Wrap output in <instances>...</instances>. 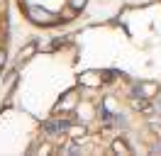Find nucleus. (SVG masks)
Instances as JSON below:
<instances>
[{"instance_id": "1", "label": "nucleus", "mask_w": 161, "mask_h": 156, "mask_svg": "<svg viewBox=\"0 0 161 156\" xmlns=\"http://www.w3.org/2000/svg\"><path fill=\"white\" fill-rule=\"evenodd\" d=\"M30 15L34 22H44V25H49V22H54V17H51L47 10H42V8H30Z\"/></svg>"}, {"instance_id": "2", "label": "nucleus", "mask_w": 161, "mask_h": 156, "mask_svg": "<svg viewBox=\"0 0 161 156\" xmlns=\"http://www.w3.org/2000/svg\"><path fill=\"white\" fill-rule=\"evenodd\" d=\"M69 122H44V129H47V132H64V129H69Z\"/></svg>"}, {"instance_id": "3", "label": "nucleus", "mask_w": 161, "mask_h": 156, "mask_svg": "<svg viewBox=\"0 0 161 156\" xmlns=\"http://www.w3.org/2000/svg\"><path fill=\"white\" fill-rule=\"evenodd\" d=\"M34 49H37V47H34V44H30V47H25V49H22V51H20V56H22V58H27V56H30V54H34Z\"/></svg>"}, {"instance_id": "4", "label": "nucleus", "mask_w": 161, "mask_h": 156, "mask_svg": "<svg viewBox=\"0 0 161 156\" xmlns=\"http://www.w3.org/2000/svg\"><path fill=\"white\" fill-rule=\"evenodd\" d=\"M112 146H115V151H122V154H127V151H130V149H127V146L122 144V142H115Z\"/></svg>"}, {"instance_id": "5", "label": "nucleus", "mask_w": 161, "mask_h": 156, "mask_svg": "<svg viewBox=\"0 0 161 156\" xmlns=\"http://www.w3.org/2000/svg\"><path fill=\"white\" fill-rule=\"evenodd\" d=\"M86 5V0H73V8H83Z\"/></svg>"}, {"instance_id": "6", "label": "nucleus", "mask_w": 161, "mask_h": 156, "mask_svg": "<svg viewBox=\"0 0 161 156\" xmlns=\"http://www.w3.org/2000/svg\"><path fill=\"white\" fill-rule=\"evenodd\" d=\"M156 110H159V112H161V100H156Z\"/></svg>"}, {"instance_id": "7", "label": "nucleus", "mask_w": 161, "mask_h": 156, "mask_svg": "<svg viewBox=\"0 0 161 156\" xmlns=\"http://www.w3.org/2000/svg\"><path fill=\"white\" fill-rule=\"evenodd\" d=\"M0 64H5V54H0Z\"/></svg>"}]
</instances>
